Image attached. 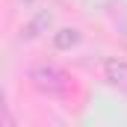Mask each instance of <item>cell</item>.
<instances>
[{
	"mask_svg": "<svg viewBox=\"0 0 127 127\" xmlns=\"http://www.w3.org/2000/svg\"><path fill=\"white\" fill-rule=\"evenodd\" d=\"M30 83L47 97H65L71 92V77L56 62H35L30 68Z\"/></svg>",
	"mask_w": 127,
	"mask_h": 127,
	"instance_id": "6da1fadb",
	"label": "cell"
},
{
	"mask_svg": "<svg viewBox=\"0 0 127 127\" xmlns=\"http://www.w3.org/2000/svg\"><path fill=\"white\" fill-rule=\"evenodd\" d=\"M103 80L112 89H118V92L127 95V62L124 59H106L103 62Z\"/></svg>",
	"mask_w": 127,
	"mask_h": 127,
	"instance_id": "7a4b0ae2",
	"label": "cell"
},
{
	"mask_svg": "<svg viewBox=\"0 0 127 127\" xmlns=\"http://www.w3.org/2000/svg\"><path fill=\"white\" fill-rule=\"evenodd\" d=\"M80 41V32L77 30H71V27H65V30H59L56 32V47L59 50H68V47H74Z\"/></svg>",
	"mask_w": 127,
	"mask_h": 127,
	"instance_id": "3957f363",
	"label": "cell"
}]
</instances>
